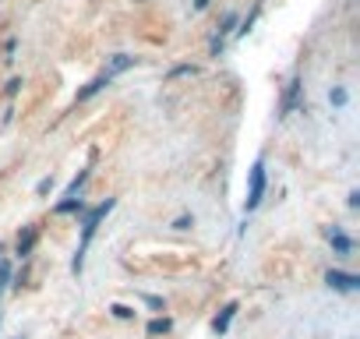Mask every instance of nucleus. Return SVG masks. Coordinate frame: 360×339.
I'll use <instances>...</instances> for the list:
<instances>
[{
  "instance_id": "f257e3e1",
  "label": "nucleus",
  "mask_w": 360,
  "mask_h": 339,
  "mask_svg": "<svg viewBox=\"0 0 360 339\" xmlns=\"http://www.w3.org/2000/svg\"><path fill=\"white\" fill-rule=\"evenodd\" d=\"M113 205H117V198H106V202H99V205H92V209L82 212V244H78V251H75V258H71V272H75V276H82V269H85V251H89V244H92L99 223L113 212Z\"/></svg>"
},
{
  "instance_id": "f03ea898",
  "label": "nucleus",
  "mask_w": 360,
  "mask_h": 339,
  "mask_svg": "<svg viewBox=\"0 0 360 339\" xmlns=\"http://www.w3.org/2000/svg\"><path fill=\"white\" fill-rule=\"evenodd\" d=\"M265 184H269V174H265V159H258L251 170H248V198H244V212H255L265 198Z\"/></svg>"
},
{
  "instance_id": "7ed1b4c3",
  "label": "nucleus",
  "mask_w": 360,
  "mask_h": 339,
  "mask_svg": "<svg viewBox=\"0 0 360 339\" xmlns=\"http://www.w3.org/2000/svg\"><path fill=\"white\" fill-rule=\"evenodd\" d=\"M325 286L339 290V293H353V290H360V276L356 272H342V269H328L325 272Z\"/></svg>"
},
{
  "instance_id": "20e7f679",
  "label": "nucleus",
  "mask_w": 360,
  "mask_h": 339,
  "mask_svg": "<svg viewBox=\"0 0 360 339\" xmlns=\"http://www.w3.org/2000/svg\"><path fill=\"white\" fill-rule=\"evenodd\" d=\"M110 82H113V75H106V71H103V75H96L92 82H85V85L75 92V103H89V99H92V96H99Z\"/></svg>"
},
{
  "instance_id": "39448f33",
  "label": "nucleus",
  "mask_w": 360,
  "mask_h": 339,
  "mask_svg": "<svg viewBox=\"0 0 360 339\" xmlns=\"http://www.w3.org/2000/svg\"><path fill=\"white\" fill-rule=\"evenodd\" d=\"M300 92H304V82H300V78H290V85H286V92H283V103H279V117H286V113L297 110Z\"/></svg>"
},
{
  "instance_id": "423d86ee",
  "label": "nucleus",
  "mask_w": 360,
  "mask_h": 339,
  "mask_svg": "<svg viewBox=\"0 0 360 339\" xmlns=\"http://www.w3.org/2000/svg\"><path fill=\"white\" fill-rule=\"evenodd\" d=\"M321 234H325V241H328V244H332L339 255H349V251H353V237H346L339 226H325Z\"/></svg>"
},
{
  "instance_id": "0eeeda50",
  "label": "nucleus",
  "mask_w": 360,
  "mask_h": 339,
  "mask_svg": "<svg viewBox=\"0 0 360 339\" xmlns=\"http://www.w3.org/2000/svg\"><path fill=\"white\" fill-rule=\"evenodd\" d=\"M36 241H39V230H36V226H25V230L18 234V244H15L18 258H29V255H32V248H36Z\"/></svg>"
},
{
  "instance_id": "6e6552de",
  "label": "nucleus",
  "mask_w": 360,
  "mask_h": 339,
  "mask_svg": "<svg viewBox=\"0 0 360 339\" xmlns=\"http://www.w3.org/2000/svg\"><path fill=\"white\" fill-rule=\"evenodd\" d=\"M131 68H138V57H131V53H113L110 57V68H106V75H124V71H131Z\"/></svg>"
},
{
  "instance_id": "1a4fd4ad",
  "label": "nucleus",
  "mask_w": 360,
  "mask_h": 339,
  "mask_svg": "<svg viewBox=\"0 0 360 339\" xmlns=\"http://www.w3.org/2000/svg\"><path fill=\"white\" fill-rule=\"evenodd\" d=\"M233 314H237V304H226V307L216 314V321H212V332H216V335H226V328H230Z\"/></svg>"
},
{
  "instance_id": "9d476101",
  "label": "nucleus",
  "mask_w": 360,
  "mask_h": 339,
  "mask_svg": "<svg viewBox=\"0 0 360 339\" xmlns=\"http://www.w3.org/2000/svg\"><path fill=\"white\" fill-rule=\"evenodd\" d=\"M237 25H240V18H237V11H230V15L223 18V25H219V32H216L212 39H216V43H226V36H230V32H233Z\"/></svg>"
},
{
  "instance_id": "9b49d317",
  "label": "nucleus",
  "mask_w": 360,
  "mask_h": 339,
  "mask_svg": "<svg viewBox=\"0 0 360 339\" xmlns=\"http://www.w3.org/2000/svg\"><path fill=\"white\" fill-rule=\"evenodd\" d=\"M85 181H89V170H78V177L64 188V198H82V188H85Z\"/></svg>"
},
{
  "instance_id": "f8f14e48",
  "label": "nucleus",
  "mask_w": 360,
  "mask_h": 339,
  "mask_svg": "<svg viewBox=\"0 0 360 339\" xmlns=\"http://www.w3.org/2000/svg\"><path fill=\"white\" fill-rule=\"evenodd\" d=\"M169 328H173V321H169V318H152V321H148V328H145V332H148V335H152V339H155V335H166V332H169Z\"/></svg>"
},
{
  "instance_id": "ddd939ff",
  "label": "nucleus",
  "mask_w": 360,
  "mask_h": 339,
  "mask_svg": "<svg viewBox=\"0 0 360 339\" xmlns=\"http://www.w3.org/2000/svg\"><path fill=\"white\" fill-rule=\"evenodd\" d=\"M68 212H85V202L82 198H64L57 205V216H68Z\"/></svg>"
},
{
  "instance_id": "4468645a",
  "label": "nucleus",
  "mask_w": 360,
  "mask_h": 339,
  "mask_svg": "<svg viewBox=\"0 0 360 339\" xmlns=\"http://www.w3.org/2000/svg\"><path fill=\"white\" fill-rule=\"evenodd\" d=\"M328 103H332V106H346V103H349V92H346L342 85H332V89H328Z\"/></svg>"
},
{
  "instance_id": "2eb2a0df",
  "label": "nucleus",
  "mask_w": 360,
  "mask_h": 339,
  "mask_svg": "<svg viewBox=\"0 0 360 339\" xmlns=\"http://www.w3.org/2000/svg\"><path fill=\"white\" fill-rule=\"evenodd\" d=\"M11 276H15L11 262H4V258H0V293H4V290L11 286Z\"/></svg>"
},
{
  "instance_id": "dca6fc26",
  "label": "nucleus",
  "mask_w": 360,
  "mask_h": 339,
  "mask_svg": "<svg viewBox=\"0 0 360 339\" xmlns=\"http://www.w3.org/2000/svg\"><path fill=\"white\" fill-rule=\"evenodd\" d=\"M110 311H113V318H120V321H131L138 311L134 307H127V304H110Z\"/></svg>"
},
{
  "instance_id": "f3484780",
  "label": "nucleus",
  "mask_w": 360,
  "mask_h": 339,
  "mask_svg": "<svg viewBox=\"0 0 360 339\" xmlns=\"http://www.w3.org/2000/svg\"><path fill=\"white\" fill-rule=\"evenodd\" d=\"M258 11H262V4H255V11H251V15H248V18L240 22V29H237V36H248V32H251V25H255V18H258Z\"/></svg>"
},
{
  "instance_id": "a211bd4d",
  "label": "nucleus",
  "mask_w": 360,
  "mask_h": 339,
  "mask_svg": "<svg viewBox=\"0 0 360 339\" xmlns=\"http://www.w3.org/2000/svg\"><path fill=\"white\" fill-rule=\"evenodd\" d=\"M53 184H57V181H53V174H50V177H43V181L36 184V195H39V198H46V195L53 191Z\"/></svg>"
},
{
  "instance_id": "6ab92c4d",
  "label": "nucleus",
  "mask_w": 360,
  "mask_h": 339,
  "mask_svg": "<svg viewBox=\"0 0 360 339\" xmlns=\"http://www.w3.org/2000/svg\"><path fill=\"white\" fill-rule=\"evenodd\" d=\"M184 75H198V68H195V64H176V68L169 71V78H184Z\"/></svg>"
},
{
  "instance_id": "aec40b11",
  "label": "nucleus",
  "mask_w": 360,
  "mask_h": 339,
  "mask_svg": "<svg viewBox=\"0 0 360 339\" xmlns=\"http://www.w3.org/2000/svg\"><path fill=\"white\" fill-rule=\"evenodd\" d=\"M195 226V216H176L173 219V230H191Z\"/></svg>"
},
{
  "instance_id": "412c9836",
  "label": "nucleus",
  "mask_w": 360,
  "mask_h": 339,
  "mask_svg": "<svg viewBox=\"0 0 360 339\" xmlns=\"http://www.w3.org/2000/svg\"><path fill=\"white\" fill-rule=\"evenodd\" d=\"M145 304L152 307V311H162L166 304H162V297H155V293H145Z\"/></svg>"
},
{
  "instance_id": "4be33fe9",
  "label": "nucleus",
  "mask_w": 360,
  "mask_h": 339,
  "mask_svg": "<svg viewBox=\"0 0 360 339\" xmlns=\"http://www.w3.org/2000/svg\"><path fill=\"white\" fill-rule=\"evenodd\" d=\"M18 89H22V78H11L8 82V96H18Z\"/></svg>"
},
{
  "instance_id": "5701e85b",
  "label": "nucleus",
  "mask_w": 360,
  "mask_h": 339,
  "mask_svg": "<svg viewBox=\"0 0 360 339\" xmlns=\"http://www.w3.org/2000/svg\"><path fill=\"white\" fill-rule=\"evenodd\" d=\"M346 205H349V209H356V205H360V191H349V198H346Z\"/></svg>"
},
{
  "instance_id": "b1692460",
  "label": "nucleus",
  "mask_w": 360,
  "mask_h": 339,
  "mask_svg": "<svg viewBox=\"0 0 360 339\" xmlns=\"http://www.w3.org/2000/svg\"><path fill=\"white\" fill-rule=\"evenodd\" d=\"M191 8H195V11H205V8H209V0H191Z\"/></svg>"
},
{
  "instance_id": "393cba45",
  "label": "nucleus",
  "mask_w": 360,
  "mask_h": 339,
  "mask_svg": "<svg viewBox=\"0 0 360 339\" xmlns=\"http://www.w3.org/2000/svg\"><path fill=\"white\" fill-rule=\"evenodd\" d=\"M0 251H4V248H0Z\"/></svg>"
},
{
  "instance_id": "a878e982",
  "label": "nucleus",
  "mask_w": 360,
  "mask_h": 339,
  "mask_svg": "<svg viewBox=\"0 0 360 339\" xmlns=\"http://www.w3.org/2000/svg\"><path fill=\"white\" fill-rule=\"evenodd\" d=\"M18 339H22V335H18Z\"/></svg>"
}]
</instances>
